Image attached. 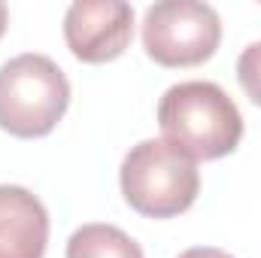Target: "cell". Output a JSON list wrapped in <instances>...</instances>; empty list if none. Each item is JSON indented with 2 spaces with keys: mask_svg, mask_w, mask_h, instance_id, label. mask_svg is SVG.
<instances>
[{
  "mask_svg": "<svg viewBox=\"0 0 261 258\" xmlns=\"http://www.w3.org/2000/svg\"><path fill=\"white\" fill-rule=\"evenodd\" d=\"M158 125L167 143L195 161L231 155L243 137V116L231 94L206 79L170 85L158 104Z\"/></svg>",
  "mask_w": 261,
  "mask_h": 258,
  "instance_id": "obj_1",
  "label": "cell"
},
{
  "mask_svg": "<svg viewBox=\"0 0 261 258\" xmlns=\"http://www.w3.org/2000/svg\"><path fill=\"white\" fill-rule=\"evenodd\" d=\"M119 183L125 200L149 219H170L186 213L200 192L197 161L164 137L130 146L119 170Z\"/></svg>",
  "mask_w": 261,
  "mask_h": 258,
  "instance_id": "obj_2",
  "label": "cell"
},
{
  "mask_svg": "<svg viewBox=\"0 0 261 258\" xmlns=\"http://www.w3.org/2000/svg\"><path fill=\"white\" fill-rule=\"evenodd\" d=\"M70 107V82L49 55L24 52L0 67V128L34 140L52 134Z\"/></svg>",
  "mask_w": 261,
  "mask_h": 258,
  "instance_id": "obj_3",
  "label": "cell"
},
{
  "mask_svg": "<svg viewBox=\"0 0 261 258\" xmlns=\"http://www.w3.org/2000/svg\"><path fill=\"white\" fill-rule=\"evenodd\" d=\"M219 12L200 0H161L143 15L146 55L161 67L203 64L219 49Z\"/></svg>",
  "mask_w": 261,
  "mask_h": 258,
  "instance_id": "obj_4",
  "label": "cell"
},
{
  "mask_svg": "<svg viewBox=\"0 0 261 258\" xmlns=\"http://www.w3.org/2000/svg\"><path fill=\"white\" fill-rule=\"evenodd\" d=\"M134 9L122 0H76L64 15L67 49L85 64L116 61L130 43Z\"/></svg>",
  "mask_w": 261,
  "mask_h": 258,
  "instance_id": "obj_5",
  "label": "cell"
},
{
  "mask_svg": "<svg viewBox=\"0 0 261 258\" xmlns=\"http://www.w3.org/2000/svg\"><path fill=\"white\" fill-rule=\"evenodd\" d=\"M49 213L24 186H0V258H43Z\"/></svg>",
  "mask_w": 261,
  "mask_h": 258,
  "instance_id": "obj_6",
  "label": "cell"
},
{
  "mask_svg": "<svg viewBox=\"0 0 261 258\" xmlns=\"http://www.w3.org/2000/svg\"><path fill=\"white\" fill-rule=\"evenodd\" d=\"M67 258H143V249L122 228L91 222L70 234Z\"/></svg>",
  "mask_w": 261,
  "mask_h": 258,
  "instance_id": "obj_7",
  "label": "cell"
},
{
  "mask_svg": "<svg viewBox=\"0 0 261 258\" xmlns=\"http://www.w3.org/2000/svg\"><path fill=\"white\" fill-rule=\"evenodd\" d=\"M237 79H240V88L249 94V100L261 107V40L240 52V58H237Z\"/></svg>",
  "mask_w": 261,
  "mask_h": 258,
  "instance_id": "obj_8",
  "label": "cell"
},
{
  "mask_svg": "<svg viewBox=\"0 0 261 258\" xmlns=\"http://www.w3.org/2000/svg\"><path fill=\"white\" fill-rule=\"evenodd\" d=\"M179 258H234V255H228L225 249H216V246H195V249H186Z\"/></svg>",
  "mask_w": 261,
  "mask_h": 258,
  "instance_id": "obj_9",
  "label": "cell"
},
{
  "mask_svg": "<svg viewBox=\"0 0 261 258\" xmlns=\"http://www.w3.org/2000/svg\"><path fill=\"white\" fill-rule=\"evenodd\" d=\"M6 21H9V9H6V3L0 0V37H3V31H6Z\"/></svg>",
  "mask_w": 261,
  "mask_h": 258,
  "instance_id": "obj_10",
  "label": "cell"
}]
</instances>
